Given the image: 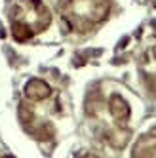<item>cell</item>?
Masks as SVG:
<instances>
[{
    "label": "cell",
    "mask_w": 156,
    "mask_h": 158,
    "mask_svg": "<svg viewBox=\"0 0 156 158\" xmlns=\"http://www.w3.org/2000/svg\"><path fill=\"white\" fill-rule=\"evenodd\" d=\"M0 158H14V156H0Z\"/></svg>",
    "instance_id": "9"
},
{
    "label": "cell",
    "mask_w": 156,
    "mask_h": 158,
    "mask_svg": "<svg viewBox=\"0 0 156 158\" xmlns=\"http://www.w3.org/2000/svg\"><path fill=\"white\" fill-rule=\"evenodd\" d=\"M57 6L63 25L71 32L86 35L107 21L113 0H59Z\"/></svg>",
    "instance_id": "2"
},
{
    "label": "cell",
    "mask_w": 156,
    "mask_h": 158,
    "mask_svg": "<svg viewBox=\"0 0 156 158\" xmlns=\"http://www.w3.org/2000/svg\"><path fill=\"white\" fill-rule=\"evenodd\" d=\"M61 105L57 99L48 97L40 101L23 99L19 105V120L25 131L38 141H50L55 137V120L53 116L59 114Z\"/></svg>",
    "instance_id": "4"
},
{
    "label": "cell",
    "mask_w": 156,
    "mask_h": 158,
    "mask_svg": "<svg viewBox=\"0 0 156 158\" xmlns=\"http://www.w3.org/2000/svg\"><path fill=\"white\" fill-rule=\"evenodd\" d=\"M76 158H99V156L93 154V152H84V154H80V156H76Z\"/></svg>",
    "instance_id": "8"
},
{
    "label": "cell",
    "mask_w": 156,
    "mask_h": 158,
    "mask_svg": "<svg viewBox=\"0 0 156 158\" xmlns=\"http://www.w3.org/2000/svg\"><path fill=\"white\" fill-rule=\"evenodd\" d=\"M51 23V12L44 0H17L10 10V31L17 42H27Z\"/></svg>",
    "instance_id": "3"
},
{
    "label": "cell",
    "mask_w": 156,
    "mask_h": 158,
    "mask_svg": "<svg viewBox=\"0 0 156 158\" xmlns=\"http://www.w3.org/2000/svg\"><path fill=\"white\" fill-rule=\"evenodd\" d=\"M86 116L95 135L113 149H124L131 135V105L116 89H97L88 97Z\"/></svg>",
    "instance_id": "1"
},
{
    "label": "cell",
    "mask_w": 156,
    "mask_h": 158,
    "mask_svg": "<svg viewBox=\"0 0 156 158\" xmlns=\"http://www.w3.org/2000/svg\"><path fill=\"white\" fill-rule=\"evenodd\" d=\"M23 95H25V99H31V101L48 99L53 95V88L46 80H42V78H31L23 86Z\"/></svg>",
    "instance_id": "7"
},
{
    "label": "cell",
    "mask_w": 156,
    "mask_h": 158,
    "mask_svg": "<svg viewBox=\"0 0 156 158\" xmlns=\"http://www.w3.org/2000/svg\"><path fill=\"white\" fill-rule=\"evenodd\" d=\"M131 158H156V126L139 135L131 149Z\"/></svg>",
    "instance_id": "6"
},
{
    "label": "cell",
    "mask_w": 156,
    "mask_h": 158,
    "mask_svg": "<svg viewBox=\"0 0 156 158\" xmlns=\"http://www.w3.org/2000/svg\"><path fill=\"white\" fill-rule=\"evenodd\" d=\"M137 71L147 94L156 99V46H150L141 53L137 61Z\"/></svg>",
    "instance_id": "5"
}]
</instances>
